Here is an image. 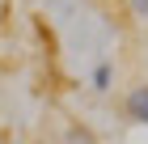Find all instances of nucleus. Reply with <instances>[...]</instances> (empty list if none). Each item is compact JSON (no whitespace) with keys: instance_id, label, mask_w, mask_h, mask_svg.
<instances>
[{"instance_id":"obj_1","label":"nucleus","mask_w":148,"mask_h":144,"mask_svg":"<svg viewBox=\"0 0 148 144\" xmlns=\"http://www.w3.org/2000/svg\"><path fill=\"white\" fill-rule=\"evenodd\" d=\"M123 110H127V119H131V123H144V127H148V85H136L131 93H127Z\"/></svg>"},{"instance_id":"obj_2","label":"nucleus","mask_w":148,"mask_h":144,"mask_svg":"<svg viewBox=\"0 0 148 144\" xmlns=\"http://www.w3.org/2000/svg\"><path fill=\"white\" fill-rule=\"evenodd\" d=\"M64 144H97V136H93L89 127H80V123H76V127L64 132Z\"/></svg>"},{"instance_id":"obj_4","label":"nucleus","mask_w":148,"mask_h":144,"mask_svg":"<svg viewBox=\"0 0 148 144\" xmlns=\"http://www.w3.org/2000/svg\"><path fill=\"white\" fill-rule=\"evenodd\" d=\"M131 9H136V13H148V0H131Z\"/></svg>"},{"instance_id":"obj_3","label":"nucleus","mask_w":148,"mask_h":144,"mask_svg":"<svg viewBox=\"0 0 148 144\" xmlns=\"http://www.w3.org/2000/svg\"><path fill=\"white\" fill-rule=\"evenodd\" d=\"M110 76H114L110 64H97V68H93V89H102V93H106V89H110Z\"/></svg>"}]
</instances>
